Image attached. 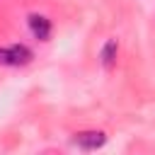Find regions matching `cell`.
<instances>
[{
	"instance_id": "cell-1",
	"label": "cell",
	"mask_w": 155,
	"mask_h": 155,
	"mask_svg": "<svg viewBox=\"0 0 155 155\" xmlns=\"http://www.w3.org/2000/svg\"><path fill=\"white\" fill-rule=\"evenodd\" d=\"M75 143L82 150H97L107 143V136L102 131H80V133H75Z\"/></svg>"
},
{
	"instance_id": "cell-2",
	"label": "cell",
	"mask_w": 155,
	"mask_h": 155,
	"mask_svg": "<svg viewBox=\"0 0 155 155\" xmlns=\"http://www.w3.org/2000/svg\"><path fill=\"white\" fill-rule=\"evenodd\" d=\"M27 22H29L31 34H34L39 41H48V36H51V22H48L44 15H29Z\"/></svg>"
},
{
	"instance_id": "cell-3",
	"label": "cell",
	"mask_w": 155,
	"mask_h": 155,
	"mask_svg": "<svg viewBox=\"0 0 155 155\" xmlns=\"http://www.w3.org/2000/svg\"><path fill=\"white\" fill-rule=\"evenodd\" d=\"M116 53H119V44H116V39H109L104 46H102V65L104 68H114V63H116Z\"/></svg>"
},
{
	"instance_id": "cell-4",
	"label": "cell",
	"mask_w": 155,
	"mask_h": 155,
	"mask_svg": "<svg viewBox=\"0 0 155 155\" xmlns=\"http://www.w3.org/2000/svg\"><path fill=\"white\" fill-rule=\"evenodd\" d=\"M10 53H12V63L15 65H27L34 56H31V51L24 46V44H15V46H10Z\"/></svg>"
},
{
	"instance_id": "cell-5",
	"label": "cell",
	"mask_w": 155,
	"mask_h": 155,
	"mask_svg": "<svg viewBox=\"0 0 155 155\" xmlns=\"http://www.w3.org/2000/svg\"><path fill=\"white\" fill-rule=\"evenodd\" d=\"M0 65H15V63H12L10 48H0Z\"/></svg>"
}]
</instances>
